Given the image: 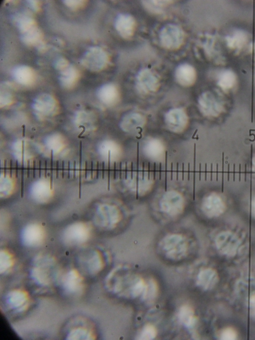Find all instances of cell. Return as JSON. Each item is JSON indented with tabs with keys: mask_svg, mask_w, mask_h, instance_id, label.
Returning a JSON list of instances; mask_svg holds the SVG:
<instances>
[{
	"mask_svg": "<svg viewBox=\"0 0 255 340\" xmlns=\"http://www.w3.org/2000/svg\"><path fill=\"white\" fill-rule=\"evenodd\" d=\"M79 72L74 65L70 64L61 71L60 80L64 85H70L75 83L79 78Z\"/></svg>",
	"mask_w": 255,
	"mask_h": 340,
	"instance_id": "25",
	"label": "cell"
},
{
	"mask_svg": "<svg viewBox=\"0 0 255 340\" xmlns=\"http://www.w3.org/2000/svg\"><path fill=\"white\" fill-rule=\"evenodd\" d=\"M63 4L68 8L72 10H77L84 8L86 2L85 1H74V0H67V1H63Z\"/></svg>",
	"mask_w": 255,
	"mask_h": 340,
	"instance_id": "32",
	"label": "cell"
},
{
	"mask_svg": "<svg viewBox=\"0 0 255 340\" xmlns=\"http://www.w3.org/2000/svg\"><path fill=\"white\" fill-rule=\"evenodd\" d=\"M7 160H5L4 161V177L6 178L7 176Z\"/></svg>",
	"mask_w": 255,
	"mask_h": 340,
	"instance_id": "43",
	"label": "cell"
},
{
	"mask_svg": "<svg viewBox=\"0 0 255 340\" xmlns=\"http://www.w3.org/2000/svg\"><path fill=\"white\" fill-rule=\"evenodd\" d=\"M114 26L122 38L129 39L134 35L136 28V21L131 15L121 14L117 16Z\"/></svg>",
	"mask_w": 255,
	"mask_h": 340,
	"instance_id": "11",
	"label": "cell"
},
{
	"mask_svg": "<svg viewBox=\"0 0 255 340\" xmlns=\"http://www.w3.org/2000/svg\"><path fill=\"white\" fill-rule=\"evenodd\" d=\"M28 299V294L26 291L16 289L10 291L7 294L5 302L9 309L22 312L26 309Z\"/></svg>",
	"mask_w": 255,
	"mask_h": 340,
	"instance_id": "14",
	"label": "cell"
},
{
	"mask_svg": "<svg viewBox=\"0 0 255 340\" xmlns=\"http://www.w3.org/2000/svg\"><path fill=\"white\" fill-rule=\"evenodd\" d=\"M227 47L239 54L247 45L249 36L247 32L243 30H235L231 36L226 38Z\"/></svg>",
	"mask_w": 255,
	"mask_h": 340,
	"instance_id": "17",
	"label": "cell"
},
{
	"mask_svg": "<svg viewBox=\"0 0 255 340\" xmlns=\"http://www.w3.org/2000/svg\"><path fill=\"white\" fill-rule=\"evenodd\" d=\"M161 211L170 217H177L185 209V200L180 193L175 190L166 192L160 201Z\"/></svg>",
	"mask_w": 255,
	"mask_h": 340,
	"instance_id": "4",
	"label": "cell"
},
{
	"mask_svg": "<svg viewBox=\"0 0 255 340\" xmlns=\"http://www.w3.org/2000/svg\"><path fill=\"white\" fill-rule=\"evenodd\" d=\"M64 165H65V162L64 161H62V179H64V173H65Z\"/></svg>",
	"mask_w": 255,
	"mask_h": 340,
	"instance_id": "50",
	"label": "cell"
},
{
	"mask_svg": "<svg viewBox=\"0 0 255 340\" xmlns=\"http://www.w3.org/2000/svg\"><path fill=\"white\" fill-rule=\"evenodd\" d=\"M79 128H83V131L81 133V134H79V135L78 136V138H79V139L81 138L82 136L85 133V131H86V128H85V127L84 126H83V125L80 126H79Z\"/></svg>",
	"mask_w": 255,
	"mask_h": 340,
	"instance_id": "49",
	"label": "cell"
},
{
	"mask_svg": "<svg viewBox=\"0 0 255 340\" xmlns=\"http://www.w3.org/2000/svg\"><path fill=\"white\" fill-rule=\"evenodd\" d=\"M29 275L33 283L39 286H48L53 281L52 271L44 266L33 268Z\"/></svg>",
	"mask_w": 255,
	"mask_h": 340,
	"instance_id": "19",
	"label": "cell"
},
{
	"mask_svg": "<svg viewBox=\"0 0 255 340\" xmlns=\"http://www.w3.org/2000/svg\"><path fill=\"white\" fill-rule=\"evenodd\" d=\"M17 25L22 34L30 30L36 26L35 21L32 18L20 15L17 19Z\"/></svg>",
	"mask_w": 255,
	"mask_h": 340,
	"instance_id": "27",
	"label": "cell"
},
{
	"mask_svg": "<svg viewBox=\"0 0 255 340\" xmlns=\"http://www.w3.org/2000/svg\"><path fill=\"white\" fill-rule=\"evenodd\" d=\"M59 161L57 160L56 163V178L57 179L59 177Z\"/></svg>",
	"mask_w": 255,
	"mask_h": 340,
	"instance_id": "42",
	"label": "cell"
},
{
	"mask_svg": "<svg viewBox=\"0 0 255 340\" xmlns=\"http://www.w3.org/2000/svg\"><path fill=\"white\" fill-rule=\"evenodd\" d=\"M219 281L217 271L211 268L201 270L197 277V284L204 290L213 289Z\"/></svg>",
	"mask_w": 255,
	"mask_h": 340,
	"instance_id": "16",
	"label": "cell"
},
{
	"mask_svg": "<svg viewBox=\"0 0 255 340\" xmlns=\"http://www.w3.org/2000/svg\"><path fill=\"white\" fill-rule=\"evenodd\" d=\"M80 175H79V198H82V171H83V142H80Z\"/></svg>",
	"mask_w": 255,
	"mask_h": 340,
	"instance_id": "33",
	"label": "cell"
},
{
	"mask_svg": "<svg viewBox=\"0 0 255 340\" xmlns=\"http://www.w3.org/2000/svg\"><path fill=\"white\" fill-rule=\"evenodd\" d=\"M27 177L28 178L30 177V160L28 161L27 164Z\"/></svg>",
	"mask_w": 255,
	"mask_h": 340,
	"instance_id": "47",
	"label": "cell"
},
{
	"mask_svg": "<svg viewBox=\"0 0 255 340\" xmlns=\"http://www.w3.org/2000/svg\"><path fill=\"white\" fill-rule=\"evenodd\" d=\"M24 166L22 165V174H21V196L22 198L24 196Z\"/></svg>",
	"mask_w": 255,
	"mask_h": 340,
	"instance_id": "38",
	"label": "cell"
},
{
	"mask_svg": "<svg viewBox=\"0 0 255 340\" xmlns=\"http://www.w3.org/2000/svg\"><path fill=\"white\" fill-rule=\"evenodd\" d=\"M157 332L155 327L152 325H145L142 329L139 339L140 340H153L157 336Z\"/></svg>",
	"mask_w": 255,
	"mask_h": 340,
	"instance_id": "28",
	"label": "cell"
},
{
	"mask_svg": "<svg viewBox=\"0 0 255 340\" xmlns=\"http://www.w3.org/2000/svg\"><path fill=\"white\" fill-rule=\"evenodd\" d=\"M99 162L98 161L97 162V169H96V179L99 178Z\"/></svg>",
	"mask_w": 255,
	"mask_h": 340,
	"instance_id": "52",
	"label": "cell"
},
{
	"mask_svg": "<svg viewBox=\"0 0 255 340\" xmlns=\"http://www.w3.org/2000/svg\"><path fill=\"white\" fill-rule=\"evenodd\" d=\"M36 177V162L35 160L33 162V178L34 179Z\"/></svg>",
	"mask_w": 255,
	"mask_h": 340,
	"instance_id": "45",
	"label": "cell"
},
{
	"mask_svg": "<svg viewBox=\"0 0 255 340\" xmlns=\"http://www.w3.org/2000/svg\"><path fill=\"white\" fill-rule=\"evenodd\" d=\"M165 122L170 131L181 133L187 128L189 117L185 109L175 108L170 110L165 114Z\"/></svg>",
	"mask_w": 255,
	"mask_h": 340,
	"instance_id": "7",
	"label": "cell"
},
{
	"mask_svg": "<svg viewBox=\"0 0 255 340\" xmlns=\"http://www.w3.org/2000/svg\"><path fill=\"white\" fill-rule=\"evenodd\" d=\"M76 166H77V162L76 161H75L74 162V179H76Z\"/></svg>",
	"mask_w": 255,
	"mask_h": 340,
	"instance_id": "53",
	"label": "cell"
},
{
	"mask_svg": "<svg viewBox=\"0 0 255 340\" xmlns=\"http://www.w3.org/2000/svg\"><path fill=\"white\" fill-rule=\"evenodd\" d=\"M93 167H94L93 162L91 161V169H90V175H91V179H93Z\"/></svg>",
	"mask_w": 255,
	"mask_h": 340,
	"instance_id": "48",
	"label": "cell"
},
{
	"mask_svg": "<svg viewBox=\"0 0 255 340\" xmlns=\"http://www.w3.org/2000/svg\"><path fill=\"white\" fill-rule=\"evenodd\" d=\"M126 184L133 192L142 195L150 190L153 182L150 179H145L144 176L142 178L139 175L135 178L133 176L131 177L130 179L127 180Z\"/></svg>",
	"mask_w": 255,
	"mask_h": 340,
	"instance_id": "20",
	"label": "cell"
},
{
	"mask_svg": "<svg viewBox=\"0 0 255 340\" xmlns=\"http://www.w3.org/2000/svg\"><path fill=\"white\" fill-rule=\"evenodd\" d=\"M16 166H15V176L16 178L18 177V172H19V164L17 160L16 161Z\"/></svg>",
	"mask_w": 255,
	"mask_h": 340,
	"instance_id": "41",
	"label": "cell"
},
{
	"mask_svg": "<svg viewBox=\"0 0 255 340\" xmlns=\"http://www.w3.org/2000/svg\"><path fill=\"white\" fill-rule=\"evenodd\" d=\"M178 317L180 322L188 328L195 326L198 320L193 309L187 305L180 308Z\"/></svg>",
	"mask_w": 255,
	"mask_h": 340,
	"instance_id": "23",
	"label": "cell"
},
{
	"mask_svg": "<svg viewBox=\"0 0 255 340\" xmlns=\"http://www.w3.org/2000/svg\"><path fill=\"white\" fill-rule=\"evenodd\" d=\"M160 247L167 258L177 261L187 256L189 243L187 238L183 234L171 233L163 238L160 242Z\"/></svg>",
	"mask_w": 255,
	"mask_h": 340,
	"instance_id": "1",
	"label": "cell"
},
{
	"mask_svg": "<svg viewBox=\"0 0 255 340\" xmlns=\"http://www.w3.org/2000/svg\"><path fill=\"white\" fill-rule=\"evenodd\" d=\"M44 38L43 33L37 26L22 34L21 40L28 47H35L42 42Z\"/></svg>",
	"mask_w": 255,
	"mask_h": 340,
	"instance_id": "21",
	"label": "cell"
},
{
	"mask_svg": "<svg viewBox=\"0 0 255 340\" xmlns=\"http://www.w3.org/2000/svg\"><path fill=\"white\" fill-rule=\"evenodd\" d=\"M227 209L226 204L219 195L213 193L203 200L201 210L208 218H215L222 215Z\"/></svg>",
	"mask_w": 255,
	"mask_h": 340,
	"instance_id": "10",
	"label": "cell"
},
{
	"mask_svg": "<svg viewBox=\"0 0 255 340\" xmlns=\"http://www.w3.org/2000/svg\"><path fill=\"white\" fill-rule=\"evenodd\" d=\"M13 75L18 82L24 85L31 83L34 77V73L32 68L25 65L14 68Z\"/></svg>",
	"mask_w": 255,
	"mask_h": 340,
	"instance_id": "22",
	"label": "cell"
},
{
	"mask_svg": "<svg viewBox=\"0 0 255 340\" xmlns=\"http://www.w3.org/2000/svg\"><path fill=\"white\" fill-rule=\"evenodd\" d=\"M175 78L177 83L182 86H193L197 79L195 68L188 63L179 65L175 71Z\"/></svg>",
	"mask_w": 255,
	"mask_h": 340,
	"instance_id": "12",
	"label": "cell"
},
{
	"mask_svg": "<svg viewBox=\"0 0 255 340\" xmlns=\"http://www.w3.org/2000/svg\"><path fill=\"white\" fill-rule=\"evenodd\" d=\"M159 39L161 46L166 50L176 51L184 44L185 33L178 26L169 24L161 29Z\"/></svg>",
	"mask_w": 255,
	"mask_h": 340,
	"instance_id": "3",
	"label": "cell"
},
{
	"mask_svg": "<svg viewBox=\"0 0 255 340\" xmlns=\"http://www.w3.org/2000/svg\"><path fill=\"white\" fill-rule=\"evenodd\" d=\"M147 123V118L138 113H130L125 114L121 121L120 126L125 132L134 133L142 129Z\"/></svg>",
	"mask_w": 255,
	"mask_h": 340,
	"instance_id": "13",
	"label": "cell"
},
{
	"mask_svg": "<svg viewBox=\"0 0 255 340\" xmlns=\"http://www.w3.org/2000/svg\"><path fill=\"white\" fill-rule=\"evenodd\" d=\"M249 305L250 316L255 320V294L252 295L250 298Z\"/></svg>",
	"mask_w": 255,
	"mask_h": 340,
	"instance_id": "35",
	"label": "cell"
},
{
	"mask_svg": "<svg viewBox=\"0 0 255 340\" xmlns=\"http://www.w3.org/2000/svg\"><path fill=\"white\" fill-rule=\"evenodd\" d=\"M63 293L69 296L78 295L84 288V279L79 271L71 269L65 273L60 281Z\"/></svg>",
	"mask_w": 255,
	"mask_h": 340,
	"instance_id": "9",
	"label": "cell"
},
{
	"mask_svg": "<svg viewBox=\"0 0 255 340\" xmlns=\"http://www.w3.org/2000/svg\"><path fill=\"white\" fill-rule=\"evenodd\" d=\"M110 60V56L104 49L94 46L89 48L84 53L81 63L88 70L98 72L105 70Z\"/></svg>",
	"mask_w": 255,
	"mask_h": 340,
	"instance_id": "2",
	"label": "cell"
},
{
	"mask_svg": "<svg viewBox=\"0 0 255 340\" xmlns=\"http://www.w3.org/2000/svg\"><path fill=\"white\" fill-rule=\"evenodd\" d=\"M69 64L70 63L67 59L64 57H61L56 60V62H55L54 66L56 69L61 71L64 69L65 68L67 67Z\"/></svg>",
	"mask_w": 255,
	"mask_h": 340,
	"instance_id": "34",
	"label": "cell"
},
{
	"mask_svg": "<svg viewBox=\"0 0 255 340\" xmlns=\"http://www.w3.org/2000/svg\"><path fill=\"white\" fill-rule=\"evenodd\" d=\"M237 77L235 73L230 70H227L222 73L218 78V85L225 92H228L236 85Z\"/></svg>",
	"mask_w": 255,
	"mask_h": 340,
	"instance_id": "24",
	"label": "cell"
},
{
	"mask_svg": "<svg viewBox=\"0 0 255 340\" xmlns=\"http://www.w3.org/2000/svg\"><path fill=\"white\" fill-rule=\"evenodd\" d=\"M215 244L220 254L228 257H233L237 254L241 242L236 233L231 231H225L217 235Z\"/></svg>",
	"mask_w": 255,
	"mask_h": 340,
	"instance_id": "5",
	"label": "cell"
},
{
	"mask_svg": "<svg viewBox=\"0 0 255 340\" xmlns=\"http://www.w3.org/2000/svg\"><path fill=\"white\" fill-rule=\"evenodd\" d=\"M253 167L254 169H255V158L253 159Z\"/></svg>",
	"mask_w": 255,
	"mask_h": 340,
	"instance_id": "57",
	"label": "cell"
},
{
	"mask_svg": "<svg viewBox=\"0 0 255 340\" xmlns=\"http://www.w3.org/2000/svg\"><path fill=\"white\" fill-rule=\"evenodd\" d=\"M160 86V79L155 72L144 68L138 72L136 78V87L140 93L145 95L156 92Z\"/></svg>",
	"mask_w": 255,
	"mask_h": 340,
	"instance_id": "6",
	"label": "cell"
},
{
	"mask_svg": "<svg viewBox=\"0 0 255 340\" xmlns=\"http://www.w3.org/2000/svg\"><path fill=\"white\" fill-rule=\"evenodd\" d=\"M104 174H105V162H102V179H104Z\"/></svg>",
	"mask_w": 255,
	"mask_h": 340,
	"instance_id": "56",
	"label": "cell"
},
{
	"mask_svg": "<svg viewBox=\"0 0 255 340\" xmlns=\"http://www.w3.org/2000/svg\"><path fill=\"white\" fill-rule=\"evenodd\" d=\"M143 152L149 159L159 161L164 157L165 147L161 141L157 139H151L145 142L143 146Z\"/></svg>",
	"mask_w": 255,
	"mask_h": 340,
	"instance_id": "15",
	"label": "cell"
},
{
	"mask_svg": "<svg viewBox=\"0 0 255 340\" xmlns=\"http://www.w3.org/2000/svg\"><path fill=\"white\" fill-rule=\"evenodd\" d=\"M88 177V162H85V178L87 179Z\"/></svg>",
	"mask_w": 255,
	"mask_h": 340,
	"instance_id": "54",
	"label": "cell"
},
{
	"mask_svg": "<svg viewBox=\"0 0 255 340\" xmlns=\"http://www.w3.org/2000/svg\"><path fill=\"white\" fill-rule=\"evenodd\" d=\"M144 4L145 7L147 8L154 7L150 10H156L157 11L161 8H163L170 5L173 3V1H169V0H153V1H145Z\"/></svg>",
	"mask_w": 255,
	"mask_h": 340,
	"instance_id": "29",
	"label": "cell"
},
{
	"mask_svg": "<svg viewBox=\"0 0 255 340\" xmlns=\"http://www.w3.org/2000/svg\"><path fill=\"white\" fill-rule=\"evenodd\" d=\"M238 335L236 330L231 327H227L220 333L219 338L223 340H235Z\"/></svg>",
	"mask_w": 255,
	"mask_h": 340,
	"instance_id": "31",
	"label": "cell"
},
{
	"mask_svg": "<svg viewBox=\"0 0 255 340\" xmlns=\"http://www.w3.org/2000/svg\"><path fill=\"white\" fill-rule=\"evenodd\" d=\"M29 6L34 11H39L41 9V4L38 1H28Z\"/></svg>",
	"mask_w": 255,
	"mask_h": 340,
	"instance_id": "37",
	"label": "cell"
},
{
	"mask_svg": "<svg viewBox=\"0 0 255 340\" xmlns=\"http://www.w3.org/2000/svg\"><path fill=\"white\" fill-rule=\"evenodd\" d=\"M70 161L68 162V171H67V178L69 179L70 177Z\"/></svg>",
	"mask_w": 255,
	"mask_h": 340,
	"instance_id": "51",
	"label": "cell"
},
{
	"mask_svg": "<svg viewBox=\"0 0 255 340\" xmlns=\"http://www.w3.org/2000/svg\"><path fill=\"white\" fill-rule=\"evenodd\" d=\"M66 338L68 340H93L95 336L91 330L85 327H79L71 330Z\"/></svg>",
	"mask_w": 255,
	"mask_h": 340,
	"instance_id": "26",
	"label": "cell"
},
{
	"mask_svg": "<svg viewBox=\"0 0 255 340\" xmlns=\"http://www.w3.org/2000/svg\"><path fill=\"white\" fill-rule=\"evenodd\" d=\"M54 182V151H51V172H50V188L53 189Z\"/></svg>",
	"mask_w": 255,
	"mask_h": 340,
	"instance_id": "36",
	"label": "cell"
},
{
	"mask_svg": "<svg viewBox=\"0 0 255 340\" xmlns=\"http://www.w3.org/2000/svg\"><path fill=\"white\" fill-rule=\"evenodd\" d=\"M251 214L254 218H255V197H254L251 201Z\"/></svg>",
	"mask_w": 255,
	"mask_h": 340,
	"instance_id": "39",
	"label": "cell"
},
{
	"mask_svg": "<svg viewBox=\"0 0 255 340\" xmlns=\"http://www.w3.org/2000/svg\"><path fill=\"white\" fill-rule=\"evenodd\" d=\"M10 177L12 178L13 177V160H10Z\"/></svg>",
	"mask_w": 255,
	"mask_h": 340,
	"instance_id": "46",
	"label": "cell"
},
{
	"mask_svg": "<svg viewBox=\"0 0 255 340\" xmlns=\"http://www.w3.org/2000/svg\"><path fill=\"white\" fill-rule=\"evenodd\" d=\"M45 177L47 178L48 177V162L47 160L45 162Z\"/></svg>",
	"mask_w": 255,
	"mask_h": 340,
	"instance_id": "40",
	"label": "cell"
},
{
	"mask_svg": "<svg viewBox=\"0 0 255 340\" xmlns=\"http://www.w3.org/2000/svg\"><path fill=\"white\" fill-rule=\"evenodd\" d=\"M100 99L107 106L116 105L120 98V94L117 87L113 84H109L103 86L99 91Z\"/></svg>",
	"mask_w": 255,
	"mask_h": 340,
	"instance_id": "18",
	"label": "cell"
},
{
	"mask_svg": "<svg viewBox=\"0 0 255 340\" xmlns=\"http://www.w3.org/2000/svg\"><path fill=\"white\" fill-rule=\"evenodd\" d=\"M22 128H23L22 136H23V138H24L26 137V126H25V125H23L22 126Z\"/></svg>",
	"mask_w": 255,
	"mask_h": 340,
	"instance_id": "55",
	"label": "cell"
},
{
	"mask_svg": "<svg viewBox=\"0 0 255 340\" xmlns=\"http://www.w3.org/2000/svg\"><path fill=\"white\" fill-rule=\"evenodd\" d=\"M42 161L40 160L39 161V177L41 178L42 177Z\"/></svg>",
	"mask_w": 255,
	"mask_h": 340,
	"instance_id": "44",
	"label": "cell"
},
{
	"mask_svg": "<svg viewBox=\"0 0 255 340\" xmlns=\"http://www.w3.org/2000/svg\"><path fill=\"white\" fill-rule=\"evenodd\" d=\"M157 292V286L154 281H151L147 284L146 288L142 295L144 300L152 299L156 296Z\"/></svg>",
	"mask_w": 255,
	"mask_h": 340,
	"instance_id": "30",
	"label": "cell"
},
{
	"mask_svg": "<svg viewBox=\"0 0 255 340\" xmlns=\"http://www.w3.org/2000/svg\"><path fill=\"white\" fill-rule=\"evenodd\" d=\"M198 104L200 112L207 117H217L225 110L222 102L209 91L200 95L198 99Z\"/></svg>",
	"mask_w": 255,
	"mask_h": 340,
	"instance_id": "8",
	"label": "cell"
}]
</instances>
